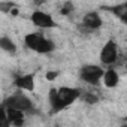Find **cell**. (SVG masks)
<instances>
[{
	"instance_id": "cell-17",
	"label": "cell",
	"mask_w": 127,
	"mask_h": 127,
	"mask_svg": "<svg viewBox=\"0 0 127 127\" xmlns=\"http://www.w3.org/2000/svg\"><path fill=\"white\" fill-rule=\"evenodd\" d=\"M33 2H34V5H36V6H40V5H43L45 0H33Z\"/></svg>"
},
{
	"instance_id": "cell-4",
	"label": "cell",
	"mask_w": 127,
	"mask_h": 127,
	"mask_svg": "<svg viewBox=\"0 0 127 127\" xmlns=\"http://www.w3.org/2000/svg\"><path fill=\"white\" fill-rule=\"evenodd\" d=\"M2 105H3V106H9V108H17V109H20V111H23V112H26V114L34 111L32 100H30L24 93H17V94H14V96L5 99Z\"/></svg>"
},
{
	"instance_id": "cell-5",
	"label": "cell",
	"mask_w": 127,
	"mask_h": 127,
	"mask_svg": "<svg viewBox=\"0 0 127 127\" xmlns=\"http://www.w3.org/2000/svg\"><path fill=\"white\" fill-rule=\"evenodd\" d=\"M102 75H103V67L97 64H87L79 69V78L90 85H97L102 81Z\"/></svg>"
},
{
	"instance_id": "cell-3",
	"label": "cell",
	"mask_w": 127,
	"mask_h": 127,
	"mask_svg": "<svg viewBox=\"0 0 127 127\" xmlns=\"http://www.w3.org/2000/svg\"><path fill=\"white\" fill-rule=\"evenodd\" d=\"M121 54H120V48L117 45L115 40H108L103 48L100 49V61L106 66H114L118 63Z\"/></svg>"
},
{
	"instance_id": "cell-2",
	"label": "cell",
	"mask_w": 127,
	"mask_h": 127,
	"mask_svg": "<svg viewBox=\"0 0 127 127\" xmlns=\"http://www.w3.org/2000/svg\"><path fill=\"white\" fill-rule=\"evenodd\" d=\"M24 43L29 49L37 52V54H49L55 49V45L52 40H49L43 33H29L24 37Z\"/></svg>"
},
{
	"instance_id": "cell-16",
	"label": "cell",
	"mask_w": 127,
	"mask_h": 127,
	"mask_svg": "<svg viewBox=\"0 0 127 127\" xmlns=\"http://www.w3.org/2000/svg\"><path fill=\"white\" fill-rule=\"evenodd\" d=\"M57 76H58V72H57V70H49V72H46V75H45L46 81H54Z\"/></svg>"
},
{
	"instance_id": "cell-11",
	"label": "cell",
	"mask_w": 127,
	"mask_h": 127,
	"mask_svg": "<svg viewBox=\"0 0 127 127\" xmlns=\"http://www.w3.org/2000/svg\"><path fill=\"white\" fill-rule=\"evenodd\" d=\"M0 49H3L8 54H15L17 52V43L8 36H0Z\"/></svg>"
},
{
	"instance_id": "cell-1",
	"label": "cell",
	"mask_w": 127,
	"mask_h": 127,
	"mask_svg": "<svg viewBox=\"0 0 127 127\" xmlns=\"http://www.w3.org/2000/svg\"><path fill=\"white\" fill-rule=\"evenodd\" d=\"M81 90L72 87H61L49 90V105L51 112H60L64 108L70 106L76 99H79Z\"/></svg>"
},
{
	"instance_id": "cell-14",
	"label": "cell",
	"mask_w": 127,
	"mask_h": 127,
	"mask_svg": "<svg viewBox=\"0 0 127 127\" xmlns=\"http://www.w3.org/2000/svg\"><path fill=\"white\" fill-rule=\"evenodd\" d=\"M63 15H69V14H72L73 12V5L70 3V2H67V3H64L63 5V8H61V11H60Z\"/></svg>"
},
{
	"instance_id": "cell-7",
	"label": "cell",
	"mask_w": 127,
	"mask_h": 127,
	"mask_svg": "<svg viewBox=\"0 0 127 127\" xmlns=\"http://www.w3.org/2000/svg\"><path fill=\"white\" fill-rule=\"evenodd\" d=\"M102 24H103V20H102V17L99 15V12H88V14L82 18V26H84L87 30H90V32L99 30V29L102 27Z\"/></svg>"
},
{
	"instance_id": "cell-13",
	"label": "cell",
	"mask_w": 127,
	"mask_h": 127,
	"mask_svg": "<svg viewBox=\"0 0 127 127\" xmlns=\"http://www.w3.org/2000/svg\"><path fill=\"white\" fill-rule=\"evenodd\" d=\"M79 97H81L85 103H90V105H94V103H97V100H99V97H97L96 94H93V93H81Z\"/></svg>"
},
{
	"instance_id": "cell-10",
	"label": "cell",
	"mask_w": 127,
	"mask_h": 127,
	"mask_svg": "<svg viewBox=\"0 0 127 127\" xmlns=\"http://www.w3.org/2000/svg\"><path fill=\"white\" fill-rule=\"evenodd\" d=\"M14 84L20 90H26V91H33L34 90V78H33V75H21V76L15 78Z\"/></svg>"
},
{
	"instance_id": "cell-12",
	"label": "cell",
	"mask_w": 127,
	"mask_h": 127,
	"mask_svg": "<svg viewBox=\"0 0 127 127\" xmlns=\"http://www.w3.org/2000/svg\"><path fill=\"white\" fill-rule=\"evenodd\" d=\"M9 126H11V123L6 115V108L3 105H0V127H9Z\"/></svg>"
},
{
	"instance_id": "cell-9",
	"label": "cell",
	"mask_w": 127,
	"mask_h": 127,
	"mask_svg": "<svg viewBox=\"0 0 127 127\" xmlns=\"http://www.w3.org/2000/svg\"><path fill=\"white\" fill-rule=\"evenodd\" d=\"M102 81H103L105 87H108V88H115V87L120 84V75H118V72H117L114 67H111V69H108V70H103Z\"/></svg>"
},
{
	"instance_id": "cell-6",
	"label": "cell",
	"mask_w": 127,
	"mask_h": 127,
	"mask_svg": "<svg viewBox=\"0 0 127 127\" xmlns=\"http://www.w3.org/2000/svg\"><path fill=\"white\" fill-rule=\"evenodd\" d=\"M30 20H32V23H33L37 29H42V30H45V29H55V27H57L55 20H54L48 12H43V11H40V9H36V11L32 14Z\"/></svg>"
},
{
	"instance_id": "cell-8",
	"label": "cell",
	"mask_w": 127,
	"mask_h": 127,
	"mask_svg": "<svg viewBox=\"0 0 127 127\" xmlns=\"http://www.w3.org/2000/svg\"><path fill=\"white\" fill-rule=\"evenodd\" d=\"M6 108V115H8V120L11 123V126H15V127H20L24 124V114L23 111L17 109V108H9V106H5Z\"/></svg>"
},
{
	"instance_id": "cell-15",
	"label": "cell",
	"mask_w": 127,
	"mask_h": 127,
	"mask_svg": "<svg viewBox=\"0 0 127 127\" xmlns=\"http://www.w3.org/2000/svg\"><path fill=\"white\" fill-rule=\"evenodd\" d=\"M14 6H15V5H14V3H9V2H0V11L8 12V14H9V11H11Z\"/></svg>"
}]
</instances>
